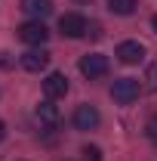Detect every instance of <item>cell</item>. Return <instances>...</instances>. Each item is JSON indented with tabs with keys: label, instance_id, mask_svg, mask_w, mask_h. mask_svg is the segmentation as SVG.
Wrapping results in <instances>:
<instances>
[{
	"label": "cell",
	"instance_id": "1",
	"mask_svg": "<svg viewBox=\"0 0 157 161\" xmlns=\"http://www.w3.org/2000/svg\"><path fill=\"white\" fill-rule=\"evenodd\" d=\"M139 93H142V87H139L136 78H117L111 84V96H114V102H120V105H133V102L139 99Z\"/></svg>",
	"mask_w": 157,
	"mask_h": 161
},
{
	"label": "cell",
	"instance_id": "2",
	"mask_svg": "<svg viewBox=\"0 0 157 161\" xmlns=\"http://www.w3.org/2000/svg\"><path fill=\"white\" fill-rule=\"evenodd\" d=\"M19 40L28 43V47H43V43L49 40V28H46L40 19H31V22H25V25L19 28Z\"/></svg>",
	"mask_w": 157,
	"mask_h": 161
},
{
	"label": "cell",
	"instance_id": "3",
	"mask_svg": "<svg viewBox=\"0 0 157 161\" xmlns=\"http://www.w3.org/2000/svg\"><path fill=\"white\" fill-rule=\"evenodd\" d=\"M59 31L65 34V37L80 40V37L89 34V22L83 19V16H77V13H65V16L59 19Z\"/></svg>",
	"mask_w": 157,
	"mask_h": 161
},
{
	"label": "cell",
	"instance_id": "4",
	"mask_svg": "<svg viewBox=\"0 0 157 161\" xmlns=\"http://www.w3.org/2000/svg\"><path fill=\"white\" fill-rule=\"evenodd\" d=\"M80 75L89 78V80L108 75V56H102V53H89V56H83V59H80Z\"/></svg>",
	"mask_w": 157,
	"mask_h": 161
},
{
	"label": "cell",
	"instance_id": "5",
	"mask_svg": "<svg viewBox=\"0 0 157 161\" xmlns=\"http://www.w3.org/2000/svg\"><path fill=\"white\" fill-rule=\"evenodd\" d=\"M99 124H102V115H99L96 105L83 102V105L74 108V127H77V130H96Z\"/></svg>",
	"mask_w": 157,
	"mask_h": 161
},
{
	"label": "cell",
	"instance_id": "6",
	"mask_svg": "<svg viewBox=\"0 0 157 161\" xmlns=\"http://www.w3.org/2000/svg\"><path fill=\"white\" fill-rule=\"evenodd\" d=\"M22 68L25 71H43L46 65H49V53L43 50V47H34V50H28V53H22Z\"/></svg>",
	"mask_w": 157,
	"mask_h": 161
},
{
	"label": "cell",
	"instance_id": "7",
	"mask_svg": "<svg viewBox=\"0 0 157 161\" xmlns=\"http://www.w3.org/2000/svg\"><path fill=\"white\" fill-rule=\"evenodd\" d=\"M117 59L123 65H139V62L145 59V47L139 43V40H123L117 47Z\"/></svg>",
	"mask_w": 157,
	"mask_h": 161
},
{
	"label": "cell",
	"instance_id": "8",
	"mask_svg": "<svg viewBox=\"0 0 157 161\" xmlns=\"http://www.w3.org/2000/svg\"><path fill=\"white\" fill-rule=\"evenodd\" d=\"M43 93H46V99H62V96L68 93V78H65L62 71L46 75V80H43Z\"/></svg>",
	"mask_w": 157,
	"mask_h": 161
},
{
	"label": "cell",
	"instance_id": "9",
	"mask_svg": "<svg viewBox=\"0 0 157 161\" xmlns=\"http://www.w3.org/2000/svg\"><path fill=\"white\" fill-rule=\"evenodd\" d=\"M19 6H22V13H25V16H31V19H40V22H43L49 13H53V0H22Z\"/></svg>",
	"mask_w": 157,
	"mask_h": 161
},
{
	"label": "cell",
	"instance_id": "10",
	"mask_svg": "<svg viewBox=\"0 0 157 161\" xmlns=\"http://www.w3.org/2000/svg\"><path fill=\"white\" fill-rule=\"evenodd\" d=\"M34 115H37V121H40V124H46V127H56V124H59V121H62L59 108H56V105H53V102H49V99H46V102H40V105H37V112H34Z\"/></svg>",
	"mask_w": 157,
	"mask_h": 161
},
{
	"label": "cell",
	"instance_id": "11",
	"mask_svg": "<svg viewBox=\"0 0 157 161\" xmlns=\"http://www.w3.org/2000/svg\"><path fill=\"white\" fill-rule=\"evenodd\" d=\"M139 6V0H108V9L114 16H133Z\"/></svg>",
	"mask_w": 157,
	"mask_h": 161
},
{
	"label": "cell",
	"instance_id": "12",
	"mask_svg": "<svg viewBox=\"0 0 157 161\" xmlns=\"http://www.w3.org/2000/svg\"><path fill=\"white\" fill-rule=\"evenodd\" d=\"M83 161H102V149L99 146H83Z\"/></svg>",
	"mask_w": 157,
	"mask_h": 161
},
{
	"label": "cell",
	"instance_id": "13",
	"mask_svg": "<svg viewBox=\"0 0 157 161\" xmlns=\"http://www.w3.org/2000/svg\"><path fill=\"white\" fill-rule=\"evenodd\" d=\"M145 133H148V140L157 142V115H151L148 118V124H145Z\"/></svg>",
	"mask_w": 157,
	"mask_h": 161
},
{
	"label": "cell",
	"instance_id": "14",
	"mask_svg": "<svg viewBox=\"0 0 157 161\" xmlns=\"http://www.w3.org/2000/svg\"><path fill=\"white\" fill-rule=\"evenodd\" d=\"M148 84H151V90H157V62L148 68Z\"/></svg>",
	"mask_w": 157,
	"mask_h": 161
},
{
	"label": "cell",
	"instance_id": "15",
	"mask_svg": "<svg viewBox=\"0 0 157 161\" xmlns=\"http://www.w3.org/2000/svg\"><path fill=\"white\" fill-rule=\"evenodd\" d=\"M9 65H13V59H9L6 53H0V68H9Z\"/></svg>",
	"mask_w": 157,
	"mask_h": 161
},
{
	"label": "cell",
	"instance_id": "16",
	"mask_svg": "<svg viewBox=\"0 0 157 161\" xmlns=\"http://www.w3.org/2000/svg\"><path fill=\"white\" fill-rule=\"evenodd\" d=\"M3 136H6V124L0 121V142H3Z\"/></svg>",
	"mask_w": 157,
	"mask_h": 161
},
{
	"label": "cell",
	"instance_id": "17",
	"mask_svg": "<svg viewBox=\"0 0 157 161\" xmlns=\"http://www.w3.org/2000/svg\"><path fill=\"white\" fill-rule=\"evenodd\" d=\"M151 28H154V31H157V16H154V19H151Z\"/></svg>",
	"mask_w": 157,
	"mask_h": 161
},
{
	"label": "cell",
	"instance_id": "18",
	"mask_svg": "<svg viewBox=\"0 0 157 161\" xmlns=\"http://www.w3.org/2000/svg\"><path fill=\"white\" fill-rule=\"evenodd\" d=\"M77 3H89V0H77Z\"/></svg>",
	"mask_w": 157,
	"mask_h": 161
}]
</instances>
